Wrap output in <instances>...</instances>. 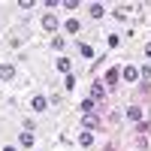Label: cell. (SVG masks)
<instances>
[{
	"instance_id": "1",
	"label": "cell",
	"mask_w": 151,
	"mask_h": 151,
	"mask_svg": "<svg viewBox=\"0 0 151 151\" xmlns=\"http://www.w3.org/2000/svg\"><path fill=\"white\" fill-rule=\"evenodd\" d=\"M42 27H45L48 33H55V30H58V18L52 15V12H48V15H42Z\"/></svg>"
},
{
	"instance_id": "2",
	"label": "cell",
	"mask_w": 151,
	"mask_h": 151,
	"mask_svg": "<svg viewBox=\"0 0 151 151\" xmlns=\"http://www.w3.org/2000/svg\"><path fill=\"white\" fill-rule=\"evenodd\" d=\"M30 109H33V112H45V109H48V100H45V97H33V100H30Z\"/></svg>"
},
{
	"instance_id": "3",
	"label": "cell",
	"mask_w": 151,
	"mask_h": 151,
	"mask_svg": "<svg viewBox=\"0 0 151 151\" xmlns=\"http://www.w3.org/2000/svg\"><path fill=\"white\" fill-rule=\"evenodd\" d=\"M12 76H15V67H12V64H0V79H3V82H9Z\"/></svg>"
},
{
	"instance_id": "4",
	"label": "cell",
	"mask_w": 151,
	"mask_h": 151,
	"mask_svg": "<svg viewBox=\"0 0 151 151\" xmlns=\"http://www.w3.org/2000/svg\"><path fill=\"white\" fill-rule=\"evenodd\" d=\"M124 82H136V79H139V70H136V67H124Z\"/></svg>"
},
{
	"instance_id": "5",
	"label": "cell",
	"mask_w": 151,
	"mask_h": 151,
	"mask_svg": "<svg viewBox=\"0 0 151 151\" xmlns=\"http://www.w3.org/2000/svg\"><path fill=\"white\" fill-rule=\"evenodd\" d=\"M127 118L139 124V121H142V106H130V109H127Z\"/></svg>"
},
{
	"instance_id": "6",
	"label": "cell",
	"mask_w": 151,
	"mask_h": 151,
	"mask_svg": "<svg viewBox=\"0 0 151 151\" xmlns=\"http://www.w3.org/2000/svg\"><path fill=\"white\" fill-rule=\"evenodd\" d=\"M103 97H106L103 85H100V82H97V85H91V100H103Z\"/></svg>"
},
{
	"instance_id": "7",
	"label": "cell",
	"mask_w": 151,
	"mask_h": 151,
	"mask_svg": "<svg viewBox=\"0 0 151 151\" xmlns=\"http://www.w3.org/2000/svg\"><path fill=\"white\" fill-rule=\"evenodd\" d=\"M79 109L85 112V115H91V112L97 109V103H94V100H82V103H79Z\"/></svg>"
},
{
	"instance_id": "8",
	"label": "cell",
	"mask_w": 151,
	"mask_h": 151,
	"mask_svg": "<svg viewBox=\"0 0 151 151\" xmlns=\"http://www.w3.org/2000/svg\"><path fill=\"white\" fill-rule=\"evenodd\" d=\"M82 124H85L88 130H94V127H100V118H94V115H85V121H82Z\"/></svg>"
},
{
	"instance_id": "9",
	"label": "cell",
	"mask_w": 151,
	"mask_h": 151,
	"mask_svg": "<svg viewBox=\"0 0 151 151\" xmlns=\"http://www.w3.org/2000/svg\"><path fill=\"white\" fill-rule=\"evenodd\" d=\"M67 30H70V33H79V30H82L79 18H70V21H67Z\"/></svg>"
},
{
	"instance_id": "10",
	"label": "cell",
	"mask_w": 151,
	"mask_h": 151,
	"mask_svg": "<svg viewBox=\"0 0 151 151\" xmlns=\"http://www.w3.org/2000/svg\"><path fill=\"white\" fill-rule=\"evenodd\" d=\"M70 67H73L70 58H58V70H60V73H70Z\"/></svg>"
},
{
	"instance_id": "11",
	"label": "cell",
	"mask_w": 151,
	"mask_h": 151,
	"mask_svg": "<svg viewBox=\"0 0 151 151\" xmlns=\"http://www.w3.org/2000/svg\"><path fill=\"white\" fill-rule=\"evenodd\" d=\"M91 142H94V136L88 133V130H85V133H79V145H85V148H88V145H91Z\"/></svg>"
},
{
	"instance_id": "12",
	"label": "cell",
	"mask_w": 151,
	"mask_h": 151,
	"mask_svg": "<svg viewBox=\"0 0 151 151\" xmlns=\"http://www.w3.org/2000/svg\"><path fill=\"white\" fill-rule=\"evenodd\" d=\"M79 55H82V58H94V48H91V45H79Z\"/></svg>"
},
{
	"instance_id": "13",
	"label": "cell",
	"mask_w": 151,
	"mask_h": 151,
	"mask_svg": "<svg viewBox=\"0 0 151 151\" xmlns=\"http://www.w3.org/2000/svg\"><path fill=\"white\" fill-rule=\"evenodd\" d=\"M118 76H121L118 70H109V73H106V82H109V85H115V82H118Z\"/></svg>"
},
{
	"instance_id": "14",
	"label": "cell",
	"mask_w": 151,
	"mask_h": 151,
	"mask_svg": "<svg viewBox=\"0 0 151 151\" xmlns=\"http://www.w3.org/2000/svg\"><path fill=\"white\" fill-rule=\"evenodd\" d=\"M103 12H106V9L100 6V3H94V6H91V15H94V18H103Z\"/></svg>"
},
{
	"instance_id": "15",
	"label": "cell",
	"mask_w": 151,
	"mask_h": 151,
	"mask_svg": "<svg viewBox=\"0 0 151 151\" xmlns=\"http://www.w3.org/2000/svg\"><path fill=\"white\" fill-rule=\"evenodd\" d=\"M64 85H67V91H73V88H76V76H73V73H67V79H64Z\"/></svg>"
},
{
	"instance_id": "16",
	"label": "cell",
	"mask_w": 151,
	"mask_h": 151,
	"mask_svg": "<svg viewBox=\"0 0 151 151\" xmlns=\"http://www.w3.org/2000/svg\"><path fill=\"white\" fill-rule=\"evenodd\" d=\"M109 45L118 48V45H121V36H118V33H109Z\"/></svg>"
},
{
	"instance_id": "17",
	"label": "cell",
	"mask_w": 151,
	"mask_h": 151,
	"mask_svg": "<svg viewBox=\"0 0 151 151\" xmlns=\"http://www.w3.org/2000/svg\"><path fill=\"white\" fill-rule=\"evenodd\" d=\"M21 145L30 148V145H33V133H21Z\"/></svg>"
},
{
	"instance_id": "18",
	"label": "cell",
	"mask_w": 151,
	"mask_h": 151,
	"mask_svg": "<svg viewBox=\"0 0 151 151\" xmlns=\"http://www.w3.org/2000/svg\"><path fill=\"white\" fill-rule=\"evenodd\" d=\"M136 130H139V133H142V136H145V133H148V130H151V127H148V124H145V121H139V124H136Z\"/></svg>"
},
{
	"instance_id": "19",
	"label": "cell",
	"mask_w": 151,
	"mask_h": 151,
	"mask_svg": "<svg viewBox=\"0 0 151 151\" xmlns=\"http://www.w3.org/2000/svg\"><path fill=\"white\" fill-rule=\"evenodd\" d=\"M145 58H148V60H151V42H148V45H145Z\"/></svg>"
},
{
	"instance_id": "20",
	"label": "cell",
	"mask_w": 151,
	"mask_h": 151,
	"mask_svg": "<svg viewBox=\"0 0 151 151\" xmlns=\"http://www.w3.org/2000/svg\"><path fill=\"white\" fill-rule=\"evenodd\" d=\"M3 151H15V148H12V145H6V148H3Z\"/></svg>"
}]
</instances>
